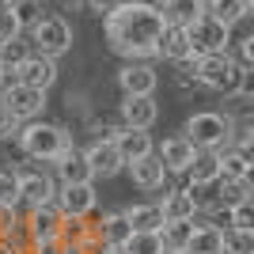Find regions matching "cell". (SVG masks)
<instances>
[{"mask_svg": "<svg viewBox=\"0 0 254 254\" xmlns=\"http://www.w3.org/2000/svg\"><path fill=\"white\" fill-rule=\"evenodd\" d=\"M106 42L126 61H152L156 57V38L163 31V15L152 4H114L103 15Z\"/></svg>", "mask_w": 254, "mask_h": 254, "instance_id": "6da1fadb", "label": "cell"}, {"mask_svg": "<svg viewBox=\"0 0 254 254\" xmlns=\"http://www.w3.org/2000/svg\"><path fill=\"white\" fill-rule=\"evenodd\" d=\"M15 140L31 163H53L61 152L72 148V133L64 126H53V122H23Z\"/></svg>", "mask_w": 254, "mask_h": 254, "instance_id": "7a4b0ae2", "label": "cell"}, {"mask_svg": "<svg viewBox=\"0 0 254 254\" xmlns=\"http://www.w3.org/2000/svg\"><path fill=\"white\" fill-rule=\"evenodd\" d=\"M182 137L193 144V152H220V148H228V140H232V114L197 110V114H190Z\"/></svg>", "mask_w": 254, "mask_h": 254, "instance_id": "3957f363", "label": "cell"}, {"mask_svg": "<svg viewBox=\"0 0 254 254\" xmlns=\"http://www.w3.org/2000/svg\"><path fill=\"white\" fill-rule=\"evenodd\" d=\"M193 72H197V87H209L216 95L232 99L239 91V80H243L247 68L232 61V53H205V57H193Z\"/></svg>", "mask_w": 254, "mask_h": 254, "instance_id": "277c9868", "label": "cell"}, {"mask_svg": "<svg viewBox=\"0 0 254 254\" xmlns=\"http://www.w3.org/2000/svg\"><path fill=\"white\" fill-rule=\"evenodd\" d=\"M31 50L42 53V57H64L72 50V27L64 15H42V19L31 27Z\"/></svg>", "mask_w": 254, "mask_h": 254, "instance_id": "5b68a950", "label": "cell"}, {"mask_svg": "<svg viewBox=\"0 0 254 254\" xmlns=\"http://www.w3.org/2000/svg\"><path fill=\"white\" fill-rule=\"evenodd\" d=\"M232 31H235V27H224L220 19H212L209 11H201V15L186 27V38H190V57L224 53L228 46H232Z\"/></svg>", "mask_w": 254, "mask_h": 254, "instance_id": "8992f818", "label": "cell"}, {"mask_svg": "<svg viewBox=\"0 0 254 254\" xmlns=\"http://www.w3.org/2000/svg\"><path fill=\"white\" fill-rule=\"evenodd\" d=\"M15 179H19V212L38 209V205H50L53 193H57V179H53L46 167H15Z\"/></svg>", "mask_w": 254, "mask_h": 254, "instance_id": "52a82bcc", "label": "cell"}, {"mask_svg": "<svg viewBox=\"0 0 254 254\" xmlns=\"http://www.w3.org/2000/svg\"><path fill=\"white\" fill-rule=\"evenodd\" d=\"M53 205H57V212H61V216H91V212L99 209L95 182H72V186H57Z\"/></svg>", "mask_w": 254, "mask_h": 254, "instance_id": "ba28073f", "label": "cell"}, {"mask_svg": "<svg viewBox=\"0 0 254 254\" xmlns=\"http://www.w3.org/2000/svg\"><path fill=\"white\" fill-rule=\"evenodd\" d=\"M0 103L11 110L15 122H38L42 110H46V91L27 87V84H15V87H8V91L0 95Z\"/></svg>", "mask_w": 254, "mask_h": 254, "instance_id": "9c48e42d", "label": "cell"}, {"mask_svg": "<svg viewBox=\"0 0 254 254\" xmlns=\"http://www.w3.org/2000/svg\"><path fill=\"white\" fill-rule=\"evenodd\" d=\"M159 76L152 68V61H126L118 68V87L122 95H156Z\"/></svg>", "mask_w": 254, "mask_h": 254, "instance_id": "30bf717a", "label": "cell"}, {"mask_svg": "<svg viewBox=\"0 0 254 254\" xmlns=\"http://www.w3.org/2000/svg\"><path fill=\"white\" fill-rule=\"evenodd\" d=\"M84 159L91 167V179H114V175L126 171V159L118 156L114 140H91L84 148Z\"/></svg>", "mask_w": 254, "mask_h": 254, "instance_id": "8fae6325", "label": "cell"}, {"mask_svg": "<svg viewBox=\"0 0 254 254\" xmlns=\"http://www.w3.org/2000/svg\"><path fill=\"white\" fill-rule=\"evenodd\" d=\"M23 228H27V247L42 243V239H57V228H61V212L57 205H38V209L23 212Z\"/></svg>", "mask_w": 254, "mask_h": 254, "instance_id": "7c38bea8", "label": "cell"}, {"mask_svg": "<svg viewBox=\"0 0 254 254\" xmlns=\"http://www.w3.org/2000/svg\"><path fill=\"white\" fill-rule=\"evenodd\" d=\"M159 118L156 95H126L122 99V110H118V122L129 129H152Z\"/></svg>", "mask_w": 254, "mask_h": 254, "instance_id": "4fadbf2b", "label": "cell"}, {"mask_svg": "<svg viewBox=\"0 0 254 254\" xmlns=\"http://www.w3.org/2000/svg\"><path fill=\"white\" fill-rule=\"evenodd\" d=\"M87 224H91V235L95 239H103L106 247H126V239L133 235V228H129V220H126V212L118 209V212H103V216H87Z\"/></svg>", "mask_w": 254, "mask_h": 254, "instance_id": "5bb4252c", "label": "cell"}, {"mask_svg": "<svg viewBox=\"0 0 254 254\" xmlns=\"http://www.w3.org/2000/svg\"><path fill=\"white\" fill-rule=\"evenodd\" d=\"M15 68H19V84H27V87L50 91V87L57 84V61H53V57L31 53V57H27V61H19Z\"/></svg>", "mask_w": 254, "mask_h": 254, "instance_id": "9a60e30c", "label": "cell"}, {"mask_svg": "<svg viewBox=\"0 0 254 254\" xmlns=\"http://www.w3.org/2000/svg\"><path fill=\"white\" fill-rule=\"evenodd\" d=\"M126 171H129V179H133V186L137 190H163L167 186V171H163V163H159V156L152 152V156H144V159H133V163H126Z\"/></svg>", "mask_w": 254, "mask_h": 254, "instance_id": "2e32d148", "label": "cell"}, {"mask_svg": "<svg viewBox=\"0 0 254 254\" xmlns=\"http://www.w3.org/2000/svg\"><path fill=\"white\" fill-rule=\"evenodd\" d=\"M53 179H57V186H72V182H95V179H91V167H87V159H84V152L76 148V144L53 159Z\"/></svg>", "mask_w": 254, "mask_h": 254, "instance_id": "e0dca14e", "label": "cell"}, {"mask_svg": "<svg viewBox=\"0 0 254 254\" xmlns=\"http://www.w3.org/2000/svg\"><path fill=\"white\" fill-rule=\"evenodd\" d=\"M114 148H118V156L126 159V163H133V159L152 156V152H156V140H152L148 129H129V126H122V129H118V137H114Z\"/></svg>", "mask_w": 254, "mask_h": 254, "instance_id": "ac0fdd59", "label": "cell"}, {"mask_svg": "<svg viewBox=\"0 0 254 254\" xmlns=\"http://www.w3.org/2000/svg\"><path fill=\"white\" fill-rule=\"evenodd\" d=\"M156 156H159V163H163L167 175H186V167H190V159H193V144L182 133H175V137H167L156 148Z\"/></svg>", "mask_w": 254, "mask_h": 254, "instance_id": "d6986e66", "label": "cell"}, {"mask_svg": "<svg viewBox=\"0 0 254 254\" xmlns=\"http://www.w3.org/2000/svg\"><path fill=\"white\" fill-rule=\"evenodd\" d=\"M156 57H167L171 64L175 61H190V38H186V27H167L156 38Z\"/></svg>", "mask_w": 254, "mask_h": 254, "instance_id": "ffe728a7", "label": "cell"}, {"mask_svg": "<svg viewBox=\"0 0 254 254\" xmlns=\"http://www.w3.org/2000/svg\"><path fill=\"white\" fill-rule=\"evenodd\" d=\"M201 11H205V0H167L159 8V15H163L167 27H190Z\"/></svg>", "mask_w": 254, "mask_h": 254, "instance_id": "44dd1931", "label": "cell"}, {"mask_svg": "<svg viewBox=\"0 0 254 254\" xmlns=\"http://www.w3.org/2000/svg\"><path fill=\"white\" fill-rule=\"evenodd\" d=\"M163 220H193V205L182 186H163V201H156Z\"/></svg>", "mask_w": 254, "mask_h": 254, "instance_id": "7402d4cb", "label": "cell"}, {"mask_svg": "<svg viewBox=\"0 0 254 254\" xmlns=\"http://www.w3.org/2000/svg\"><path fill=\"white\" fill-rule=\"evenodd\" d=\"M122 212H126V220H129L133 232H159V228H163V212H159L156 201L129 205V209H122Z\"/></svg>", "mask_w": 254, "mask_h": 254, "instance_id": "603a6c76", "label": "cell"}, {"mask_svg": "<svg viewBox=\"0 0 254 254\" xmlns=\"http://www.w3.org/2000/svg\"><path fill=\"white\" fill-rule=\"evenodd\" d=\"M251 4L254 0H205V11L212 19H220L224 27H235V23H243L251 15Z\"/></svg>", "mask_w": 254, "mask_h": 254, "instance_id": "cb8c5ba5", "label": "cell"}, {"mask_svg": "<svg viewBox=\"0 0 254 254\" xmlns=\"http://www.w3.org/2000/svg\"><path fill=\"white\" fill-rule=\"evenodd\" d=\"M220 232L224 228H216V224H193L190 232V243H186V251L182 254H220Z\"/></svg>", "mask_w": 254, "mask_h": 254, "instance_id": "d4e9b609", "label": "cell"}, {"mask_svg": "<svg viewBox=\"0 0 254 254\" xmlns=\"http://www.w3.org/2000/svg\"><path fill=\"white\" fill-rule=\"evenodd\" d=\"M251 201V179H216V205L235 209Z\"/></svg>", "mask_w": 254, "mask_h": 254, "instance_id": "484cf974", "label": "cell"}, {"mask_svg": "<svg viewBox=\"0 0 254 254\" xmlns=\"http://www.w3.org/2000/svg\"><path fill=\"white\" fill-rule=\"evenodd\" d=\"M186 182H216L220 179V156L216 152H193L190 167L182 175Z\"/></svg>", "mask_w": 254, "mask_h": 254, "instance_id": "4316f807", "label": "cell"}, {"mask_svg": "<svg viewBox=\"0 0 254 254\" xmlns=\"http://www.w3.org/2000/svg\"><path fill=\"white\" fill-rule=\"evenodd\" d=\"M220 179H251V152L243 148H220Z\"/></svg>", "mask_w": 254, "mask_h": 254, "instance_id": "83f0119b", "label": "cell"}, {"mask_svg": "<svg viewBox=\"0 0 254 254\" xmlns=\"http://www.w3.org/2000/svg\"><path fill=\"white\" fill-rule=\"evenodd\" d=\"M182 190H186V197H190V205H193V216H197V212L209 216V212L220 209V205H216V182H186Z\"/></svg>", "mask_w": 254, "mask_h": 254, "instance_id": "f1b7e54d", "label": "cell"}, {"mask_svg": "<svg viewBox=\"0 0 254 254\" xmlns=\"http://www.w3.org/2000/svg\"><path fill=\"white\" fill-rule=\"evenodd\" d=\"M190 232H193V220H163V228H159V243H163V251H186Z\"/></svg>", "mask_w": 254, "mask_h": 254, "instance_id": "f546056e", "label": "cell"}, {"mask_svg": "<svg viewBox=\"0 0 254 254\" xmlns=\"http://www.w3.org/2000/svg\"><path fill=\"white\" fill-rule=\"evenodd\" d=\"M57 239H61V243H80V247H84L87 239H91V224H87V216H61Z\"/></svg>", "mask_w": 254, "mask_h": 254, "instance_id": "4dcf8cb0", "label": "cell"}, {"mask_svg": "<svg viewBox=\"0 0 254 254\" xmlns=\"http://www.w3.org/2000/svg\"><path fill=\"white\" fill-rule=\"evenodd\" d=\"M220 254H254V232L224 228L220 232Z\"/></svg>", "mask_w": 254, "mask_h": 254, "instance_id": "1f68e13d", "label": "cell"}, {"mask_svg": "<svg viewBox=\"0 0 254 254\" xmlns=\"http://www.w3.org/2000/svg\"><path fill=\"white\" fill-rule=\"evenodd\" d=\"M122 251H126V254H159L163 243H159V232H133Z\"/></svg>", "mask_w": 254, "mask_h": 254, "instance_id": "d6a6232c", "label": "cell"}, {"mask_svg": "<svg viewBox=\"0 0 254 254\" xmlns=\"http://www.w3.org/2000/svg\"><path fill=\"white\" fill-rule=\"evenodd\" d=\"M31 38H23V34H15V38H8V42H0V61H8V64H19L31 57Z\"/></svg>", "mask_w": 254, "mask_h": 254, "instance_id": "836d02e7", "label": "cell"}, {"mask_svg": "<svg viewBox=\"0 0 254 254\" xmlns=\"http://www.w3.org/2000/svg\"><path fill=\"white\" fill-rule=\"evenodd\" d=\"M11 15H15V23H19V31L31 34V27L42 19V4H38V0H19V4L11 8Z\"/></svg>", "mask_w": 254, "mask_h": 254, "instance_id": "e575fe53", "label": "cell"}, {"mask_svg": "<svg viewBox=\"0 0 254 254\" xmlns=\"http://www.w3.org/2000/svg\"><path fill=\"white\" fill-rule=\"evenodd\" d=\"M0 209H19V179H15V171H0Z\"/></svg>", "mask_w": 254, "mask_h": 254, "instance_id": "d590c367", "label": "cell"}, {"mask_svg": "<svg viewBox=\"0 0 254 254\" xmlns=\"http://www.w3.org/2000/svg\"><path fill=\"white\" fill-rule=\"evenodd\" d=\"M228 228H235V232H254V205H235V209H228Z\"/></svg>", "mask_w": 254, "mask_h": 254, "instance_id": "8d00e7d4", "label": "cell"}, {"mask_svg": "<svg viewBox=\"0 0 254 254\" xmlns=\"http://www.w3.org/2000/svg\"><path fill=\"white\" fill-rule=\"evenodd\" d=\"M175 84H179L182 91L197 87V72H193V57H190V61H175Z\"/></svg>", "mask_w": 254, "mask_h": 254, "instance_id": "74e56055", "label": "cell"}, {"mask_svg": "<svg viewBox=\"0 0 254 254\" xmlns=\"http://www.w3.org/2000/svg\"><path fill=\"white\" fill-rule=\"evenodd\" d=\"M232 42H239V50H235L232 61L239 64V68H251L254 64V38H232Z\"/></svg>", "mask_w": 254, "mask_h": 254, "instance_id": "f35d334b", "label": "cell"}, {"mask_svg": "<svg viewBox=\"0 0 254 254\" xmlns=\"http://www.w3.org/2000/svg\"><path fill=\"white\" fill-rule=\"evenodd\" d=\"M19 126H23V122H15V118H11V110L0 103V140L15 137V133H19Z\"/></svg>", "mask_w": 254, "mask_h": 254, "instance_id": "ab89813d", "label": "cell"}, {"mask_svg": "<svg viewBox=\"0 0 254 254\" xmlns=\"http://www.w3.org/2000/svg\"><path fill=\"white\" fill-rule=\"evenodd\" d=\"M15 84H19V68L8 64V61H0V95H4L8 87H15Z\"/></svg>", "mask_w": 254, "mask_h": 254, "instance_id": "60d3db41", "label": "cell"}, {"mask_svg": "<svg viewBox=\"0 0 254 254\" xmlns=\"http://www.w3.org/2000/svg\"><path fill=\"white\" fill-rule=\"evenodd\" d=\"M15 34H23L19 23H15V15H11V11H0V42H8Z\"/></svg>", "mask_w": 254, "mask_h": 254, "instance_id": "b9f144b4", "label": "cell"}, {"mask_svg": "<svg viewBox=\"0 0 254 254\" xmlns=\"http://www.w3.org/2000/svg\"><path fill=\"white\" fill-rule=\"evenodd\" d=\"M27 251L31 254H61V243L57 239H42V243H31Z\"/></svg>", "mask_w": 254, "mask_h": 254, "instance_id": "7bdbcfd3", "label": "cell"}, {"mask_svg": "<svg viewBox=\"0 0 254 254\" xmlns=\"http://www.w3.org/2000/svg\"><path fill=\"white\" fill-rule=\"evenodd\" d=\"M114 4H118V0H84V8H87V11H95V15H106Z\"/></svg>", "mask_w": 254, "mask_h": 254, "instance_id": "ee69618b", "label": "cell"}, {"mask_svg": "<svg viewBox=\"0 0 254 254\" xmlns=\"http://www.w3.org/2000/svg\"><path fill=\"white\" fill-rule=\"evenodd\" d=\"M57 8H61V11H80V8H84V0H57Z\"/></svg>", "mask_w": 254, "mask_h": 254, "instance_id": "f6af8a7d", "label": "cell"}, {"mask_svg": "<svg viewBox=\"0 0 254 254\" xmlns=\"http://www.w3.org/2000/svg\"><path fill=\"white\" fill-rule=\"evenodd\" d=\"M0 254H23V247H15L11 239H0Z\"/></svg>", "mask_w": 254, "mask_h": 254, "instance_id": "bcb514c9", "label": "cell"}, {"mask_svg": "<svg viewBox=\"0 0 254 254\" xmlns=\"http://www.w3.org/2000/svg\"><path fill=\"white\" fill-rule=\"evenodd\" d=\"M15 4H19V0H0V11H11Z\"/></svg>", "mask_w": 254, "mask_h": 254, "instance_id": "7dc6e473", "label": "cell"}, {"mask_svg": "<svg viewBox=\"0 0 254 254\" xmlns=\"http://www.w3.org/2000/svg\"><path fill=\"white\" fill-rule=\"evenodd\" d=\"M148 4H152V8H163V4H167V0H148Z\"/></svg>", "mask_w": 254, "mask_h": 254, "instance_id": "c3c4849f", "label": "cell"}, {"mask_svg": "<svg viewBox=\"0 0 254 254\" xmlns=\"http://www.w3.org/2000/svg\"><path fill=\"white\" fill-rule=\"evenodd\" d=\"M159 254H182V251H159Z\"/></svg>", "mask_w": 254, "mask_h": 254, "instance_id": "681fc988", "label": "cell"}, {"mask_svg": "<svg viewBox=\"0 0 254 254\" xmlns=\"http://www.w3.org/2000/svg\"><path fill=\"white\" fill-rule=\"evenodd\" d=\"M110 254H126V251H122V247H118V251H110Z\"/></svg>", "mask_w": 254, "mask_h": 254, "instance_id": "f907efd6", "label": "cell"}, {"mask_svg": "<svg viewBox=\"0 0 254 254\" xmlns=\"http://www.w3.org/2000/svg\"><path fill=\"white\" fill-rule=\"evenodd\" d=\"M38 4H42V0H38Z\"/></svg>", "mask_w": 254, "mask_h": 254, "instance_id": "816d5d0a", "label": "cell"}]
</instances>
